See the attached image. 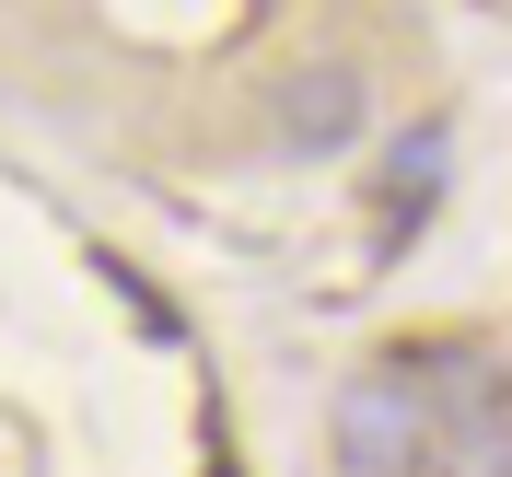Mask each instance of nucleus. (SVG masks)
Listing matches in <instances>:
<instances>
[{
    "label": "nucleus",
    "mask_w": 512,
    "mask_h": 477,
    "mask_svg": "<svg viewBox=\"0 0 512 477\" xmlns=\"http://www.w3.org/2000/svg\"><path fill=\"white\" fill-rule=\"evenodd\" d=\"M408 373L431 396V477H512V361L489 338H443Z\"/></svg>",
    "instance_id": "1"
},
{
    "label": "nucleus",
    "mask_w": 512,
    "mask_h": 477,
    "mask_svg": "<svg viewBox=\"0 0 512 477\" xmlns=\"http://www.w3.org/2000/svg\"><path fill=\"white\" fill-rule=\"evenodd\" d=\"M326 431H338V466H350V477H408V466H431V396H419L408 361L350 373V384H338V408H326Z\"/></svg>",
    "instance_id": "2"
},
{
    "label": "nucleus",
    "mask_w": 512,
    "mask_h": 477,
    "mask_svg": "<svg viewBox=\"0 0 512 477\" xmlns=\"http://www.w3.org/2000/svg\"><path fill=\"white\" fill-rule=\"evenodd\" d=\"M361 117H373V82H361V59H291V70H280V94H268V140H280L291 163L350 152Z\"/></svg>",
    "instance_id": "3"
},
{
    "label": "nucleus",
    "mask_w": 512,
    "mask_h": 477,
    "mask_svg": "<svg viewBox=\"0 0 512 477\" xmlns=\"http://www.w3.org/2000/svg\"><path fill=\"white\" fill-rule=\"evenodd\" d=\"M443 128H408V140H396V152H384V222H408V210H431V198H443Z\"/></svg>",
    "instance_id": "4"
}]
</instances>
